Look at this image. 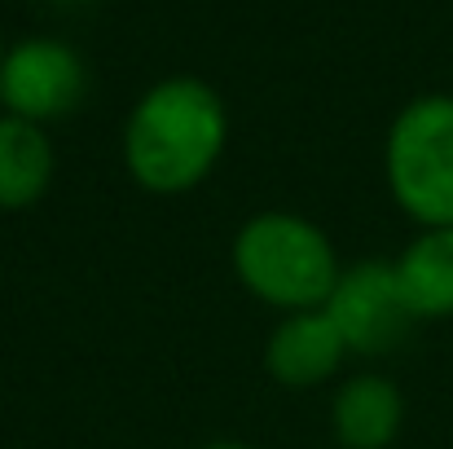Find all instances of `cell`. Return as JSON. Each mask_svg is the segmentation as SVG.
<instances>
[{
	"instance_id": "6da1fadb",
	"label": "cell",
	"mask_w": 453,
	"mask_h": 449,
	"mask_svg": "<svg viewBox=\"0 0 453 449\" xmlns=\"http://www.w3.org/2000/svg\"><path fill=\"white\" fill-rule=\"evenodd\" d=\"M220 146H225V106L203 80L189 75L163 80L158 89H150L137 102L124 133L133 176L158 194L198 185L220 159Z\"/></svg>"
},
{
	"instance_id": "7a4b0ae2",
	"label": "cell",
	"mask_w": 453,
	"mask_h": 449,
	"mask_svg": "<svg viewBox=\"0 0 453 449\" xmlns=\"http://www.w3.org/2000/svg\"><path fill=\"white\" fill-rule=\"evenodd\" d=\"M234 265L260 299L300 313L326 304L339 283V265L326 234L287 212L256 216L234 243Z\"/></svg>"
},
{
	"instance_id": "3957f363",
	"label": "cell",
	"mask_w": 453,
	"mask_h": 449,
	"mask_svg": "<svg viewBox=\"0 0 453 449\" xmlns=\"http://www.w3.org/2000/svg\"><path fill=\"white\" fill-rule=\"evenodd\" d=\"M396 203L427 229H453V97L410 102L388 137Z\"/></svg>"
},
{
	"instance_id": "277c9868",
	"label": "cell",
	"mask_w": 453,
	"mask_h": 449,
	"mask_svg": "<svg viewBox=\"0 0 453 449\" xmlns=\"http://www.w3.org/2000/svg\"><path fill=\"white\" fill-rule=\"evenodd\" d=\"M326 313L339 326L343 344L370 357L396 348L414 321L410 304L401 296V283H396V265H379V260H365L339 274L334 291L326 299Z\"/></svg>"
},
{
	"instance_id": "5b68a950",
	"label": "cell",
	"mask_w": 453,
	"mask_h": 449,
	"mask_svg": "<svg viewBox=\"0 0 453 449\" xmlns=\"http://www.w3.org/2000/svg\"><path fill=\"white\" fill-rule=\"evenodd\" d=\"M84 97V62L62 40H22L0 62V102L9 115L44 124Z\"/></svg>"
},
{
	"instance_id": "8992f818",
	"label": "cell",
	"mask_w": 453,
	"mask_h": 449,
	"mask_svg": "<svg viewBox=\"0 0 453 449\" xmlns=\"http://www.w3.org/2000/svg\"><path fill=\"white\" fill-rule=\"evenodd\" d=\"M348 344L326 308H308L287 317L269 339V375L287 388H312L343 361Z\"/></svg>"
},
{
	"instance_id": "52a82bcc",
	"label": "cell",
	"mask_w": 453,
	"mask_h": 449,
	"mask_svg": "<svg viewBox=\"0 0 453 449\" xmlns=\"http://www.w3.org/2000/svg\"><path fill=\"white\" fill-rule=\"evenodd\" d=\"M396 283L414 317L453 313V229H427L396 260Z\"/></svg>"
},
{
	"instance_id": "ba28073f",
	"label": "cell",
	"mask_w": 453,
	"mask_h": 449,
	"mask_svg": "<svg viewBox=\"0 0 453 449\" xmlns=\"http://www.w3.org/2000/svg\"><path fill=\"white\" fill-rule=\"evenodd\" d=\"M401 428V392L379 379V375H361L352 383H343V392L334 397V432L348 449H383Z\"/></svg>"
},
{
	"instance_id": "9c48e42d",
	"label": "cell",
	"mask_w": 453,
	"mask_h": 449,
	"mask_svg": "<svg viewBox=\"0 0 453 449\" xmlns=\"http://www.w3.org/2000/svg\"><path fill=\"white\" fill-rule=\"evenodd\" d=\"M49 176H53V150L40 124L4 115L0 120V207L35 203Z\"/></svg>"
},
{
	"instance_id": "30bf717a",
	"label": "cell",
	"mask_w": 453,
	"mask_h": 449,
	"mask_svg": "<svg viewBox=\"0 0 453 449\" xmlns=\"http://www.w3.org/2000/svg\"><path fill=\"white\" fill-rule=\"evenodd\" d=\"M207 449H247V445H207Z\"/></svg>"
},
{
	"instance_id": "8fae6325",
	"label": "cell",
	"mask_w": 453,
	"mask_h": 449,
	"mask_svg": "<svg viewBox=\"0 0 453 449\" xmlns=\"http://www.w3.org/2000/svg\"><path fill=\"white\" fill-rule=\"evenodd\" d=\"M0 62H4V49H0Z\"/></svg>"
}]
</instances>
